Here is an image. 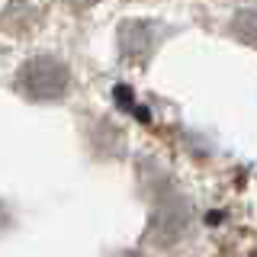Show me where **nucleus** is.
Returning a JSON list of instances; mask_svg holds the SVG:
<instances>
[{"label": "nucleus", "mask_w": 257, "mask_h": 257, "mask_svg": "<svg viewBox=\"0 0 257 257\" xmlns=\"http://www.w3.org/2000/svg\"><path fill=\"white\" fill-rule=\"evenodd\" d=\"M20 90L29 100H58L68 90V68L52 58H36L20 71Z\"/></svg>", "instance_id": "1"}, {"label": "nucleus", "mask_w": 257, "mask_h": 257, "mask_svg": "<svg viewBox=\"0 0 257 257\" xmlns=\"http://www.w3.org/2000/svg\"><path fill=\"white\" fill-rule=\"evenodd\" d=\"M235 36L241 39V42L257 48V10H247V13L238 16L235 20Z\"/></svg>", "instance_id": "2"}, {"label": "nucleus", "mask_w": 257, "mask_h": 257, "mask_svg": "<svg viewBox=\"0 0 257 257\" xmlns=\"http://www.w3.org/2000/svg\"><path fill=\"white\" fill-rule=\"evenodd\" d=\"M71 7H87V4H96V0H68Z\"/></svg>", "instance_id": "3"}]
</instances>
